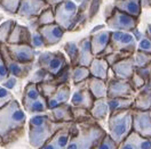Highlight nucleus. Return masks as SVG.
Listing matches in <instances>:
<instances>
[{"label":"nucleus","instance_id":"34","mask_svg":"<svg viewBox=\"0 0 151 149\" xmlns=\"http://www.w3.org/2000/svg\"><path fill=\"white\" fill-rule=\"evenodd\" d=\"M15 23L16 22L14 19H8L0 24V45H7Z\"/></svg>","mask_w":151,"mask_h":149},{"label":"nucleus","instance_id":"30","mask_svg":"<svg viewBox=\"0 0 151 149\" xmlns=\"http://www.w3.org/2000/svg\"><path fill=\"white\" fill-rule=\"evenodd\" d=\"M134 98H108L110 113H117L125 109H132Z\"/></svg>","mask_w":151,"mask_h":149},{"label":"nucleus","instance_id":"9","mask_svg":"<svg viewBox=\"0 0 151 149\" xmlns=\"http://www.w3.org/2000/svg\"><path fill=\"white\" fill-rule=\"evenodd\" d=\"M110 46L113 51L119 53H127L134 55L137 50V41L131 32H123V31H111L110 37Z\"/></svg>","mask_w":151,"mask_h":149},{"label":"nucleus","instance_id":"5","mask_svg":"<svg viewBox=\"0 0 151 149\" xmlns=\"http://www.w3.org/2000/svg\"><path fill=\"white\" fill-rule=\"evenodd\" d=\"M22 106L24 112L30 113L32 115L48 112L47 99L41 94L37 83H27L22 96Z\"/></svg>","mask_w":151,"mask_h":149},{"label":"nucleus","instance_id":"52","mask_svg":"<svg viewBox=\"0 0 151 149\" xmlns=\"http://www.w3.org/2000/svg\"><path fill=\"white\" fill-rule=\"evenodd\" d=\"M147 37H149L151 39V23L147 25V28H145V33H144Z\"/></svg>","mask_w":151,"mask_h":149},{"label":"nucleus","instance_id":"46","mask_svg":"<svg viewBox=\"0 0 151 149\" xmlns=\"http://www.w3.org/2000/svg\"><path fill=\"white\" fill-rule=\"evenodd\" d=\"M103 0H91L89 7H88V21H92L96 16V14L99 13L100 6L102 4Z\"/></svg>","mask_w":151,"mask_h":149},{"label":"nucleus","instance_id":"39","mask_svg":"<svg viewBox=\"0 0 151 149\" xmlns=\"http://www.w3.org/2000/svg\"><path fill=\"white\" fill-rule=\"evenodd\" d=\"M53 80H54V76H52L48 72H46L42 68H38L37 71L33 73V75L31 76L29 82L39 84L42 83V82H47V81H53Z\"/></svg>","mask_w":151,"mask_h":149},{"label":"nucleus","instance_id":"29","mask_svg":"<svg viewBox=\"0 0 151 149\" xmlns=\"http://www.w3.org/2000/svg\"><path fill=\"white\" fill-rule=\"evenodd\" d=\"M91 115L96 122L104 121L106 118H109L110 116V108H109V104H108V98L103 99H95L93 107L91 108Z\"/></svg>","mask_w":151,"mask_h":149},{"label":"nucleus","instance_id":"43","mask_svg":"<svg viewBox=\"0 0 151 149\" xmlns=\"http://www.w3.org/2000/svg\"><path fill=\"white\" fill-rule=\"evenodd\" d=\"M13 99H15L14 96H13V93L10 92L8 89H6L2 85H0V108H2L4 106H6Z\"/></svg>","mask_w":151,"mask_h":149},{"label":"nucleus","instance_id":"16","mask_svg":"<svg viewBox=\"0 0 151 149\" xmlns=\"http://www.w3.org/2000/svg\"><path fill=\"white\" fill-rule=\"evenodd\" d=\"M133 131L141 137L151 139V111L133 109Z\"/></svg>","mask_w":151,"mask_h":149},{"label":"nucleus","instance_id":"42","mask_svg":"<svg viewBox=\"0 0 151 149\" xmlns=\"http://www.w3.org/2000/svg\"><path fill=\"white\" fill-rule=\"evenodd\" d=\"M129 83H131L133 89L137 92V91H139V90H141L142 88L148 83V82H147L142 76H140V75L137 74L136 72H134V74L132 75V77L129 79Z\"/></svg>","mask_w":151,"mask_h":149},{"label":"nucleus","instance_id":"2","mask_svg":"<svg viewBox=\"0 0 151 149\" xmlns=\"http://www.w3.org/2000/svg\"><path fill=\"white\" fill-rule=\"evenodd\" d=\"M66 123H58L54 121L48 113L32 115L28 122L29 143L33 149H41V147L50 139Z\"/></svg>","mask_w":151,"mask_h":149},{"label":"nucleus","instance_id":"28","mask_svg":"<svg viewBox=\"0 0 151 149\" xmlns=\"http://www.w3.org/2000/svg\"><path fill=\"white\" fill-rule=\"evenodd\" d=\"M49 116L58 123H71L73 122V115H72V106L70 104L61 105L56 108H53L48 111Z\"/></svg>","mask_w":151,"mask_h":149},{"label":"nucleus","instance_id":"48","mask_svg":"<svg viewBox=\"0 0 151 149\" xmlns=\"http://www.w3.org/2000/svg\"><path fill=\"white\" fill-rule=\"evenodd\" d=\"M16 82H17V79L16 77H14V76H8L2 83L1 85L4 87V88H6V89H8V90H12V89H14L15 88V85H16Z\"/></svg>","mask_w":151,"mask_h":149},{"label":"nucleus","instance_id":"53","mask_svg":"<svg viewBox=\"0 0 151 149\" xmlns=\"http://www.w3.org/2000/svg\"><path fill=\"white\" fill-rule=\"evenodd\" d=\"M143 7H150L151 8V0H142V8Z\"/></svg>","mask_w":151,"mask_h":149},{"label":"nucleus","instance_id":"21","mask_svg":"<svg viewBox=\"0 0 151 149\" xmlns=\"http://www.w3.org/2000/svg\"><path fill=\"white\" fill-rule=\"evenodd\" d=\"M132 109L135 111H142L147 112L151 111V84L147 83L141 90H139L135 97H134V103H133Z\"/></svg>","mask_w":151,"mask_h":149},{"label":"nucleus","instance_id":"38","mask_svg":"<svg viewBox=\"0 0 151 149\" xmlns=\"http://www.w3.org/2000/svg\"><path fill=\"white\" fill-rule=\"evenodd\" d=\"M21 0H0V8L10 15H16L19 11Z\"/></svg>","mask_w":151,"mask_h":149},{"label":"nucleus","instance_id":"22","mask_svg":"<svg viewBox=\"0 0 151 149\" xmlns=\"http://www.w3.org/2000/svg\"><path fill=\"white\" fill-rule=\"evenodd\" d=\"M31 35H32V33L30 32L28 26L15 23L7 43L8 45H30L31 46Z\"/></svg>","mask_w":151,"mask_h":149},{"label":"nucleus","instance_id":"57","mask_svg":"<svg viewBox=\"0 0 151 149\" xmlns=\"http://www.w3.org/2000/svg\"><path fill=\"white\" fill-rule=\"evenodd\" d=\"M0 147H2V145H1V141H0Z\"/></svg>","mask_w":151,"mask_h":149},{"label":"nucleus","instance_id":"4","mask_svg":"<svg viewBox=\"0 0 151 149\" xmlns=\"http://www.w3.org/2000/svg\"><path fill=\"white\" fill-rule=\"evenodd\" d=\"M133 131V109L110 114L108 118V134L120 145Z\"/></svg>","mask_w":151,"mask_h":149},{"label":"nucleus","instance_id":"44","mask_svg":"<svg viewBox=\"0 0 151 149\" xmlns=\"http://www.w3.org/2000/svg\"><path fill=\"white\" fill-rule=\"evenodd\" d=\"M31 47L33 49H41V48L46 47L44 39L40 35V33L38 32V28L33 31V33L31 35Z\"/></svg>","mask_w":151,"mask_h":149},{"label":"nucleus","instance_id":"47","mask_svg":"<svg viewBox=\"0 0 151 149\" xmlns=\"http://www.w3.org/2000/svg\"><path fill=\"white\" fill-rule=\"evenodd\" d=\"M8 76H9V73H8V71H7V67H6L5 60H4V58H2L1 50H0V83H2Z\"/></svg>","mask_w":151,"mask_h":149},{"label":"nucleus","instance_id":"10","mask_svg":"<svg viewBox=\"0 0 151 149\" xmlns=\"http://www.w3.org/2000/svg\"><path fill=\"white\" fill-rule=\"evenodd\" d=\"M0 50L10 76H14L16 79H24L30 74V72L33 68V64H21L19 62L14 60L10 57L6 45H0Z\"/></svg>","mask_w":151,"mask_h":149},{"label":"nucleus","instance_id":"24","mask_svg":"<svg viewBox=\"0 0 151 149\" xmlns=\"http://www.w3.org/2000/svg\"><path fill=\"white\" fill-rule=\"evenodd\" d=\"M119 149H151V139L141 137L132 131L131 134L119 145Z\"/></svg>","mask_w":151,"mask_h":149},{"label":"nucleus","instance_id":"51","mask_svg":"<svg viewBox=\"0 0 151 149\" xmlns=\"http://www.w3.org/2000/svg\"><path fill=\"white\" fill-rule=\"evenodd\" d=\"M105 28V25L103 24H101V25H97V26H95L93 30H92V32H91V34H94V33H97V32H100V31H102L103 28Z\"/></svg>","mask_w":151,"mask_h":149},{"label":"nucleus","instance_id":"3","mask_svg":"<svg viewBox=\"0 0 151 149\" xmlns=\"http://www.w3.org/2000/svg\"><path fill=\"white\" fill-rule=\"evenodd\" d=\"M108 134L95 120L75 123L68 149H93Z\"/></svg>","mask_w":151,"mask_h":149},{"label":"nucleus","instance_id":"26","mask_svg":"<svg viewBox=\"0 0 151 149\" xmlns=\"http://www.w3.org/2000/svg\"><path fill=\"white\" fill-rule=\"evenodd\" d=\"M78 46H79V56H78V60H77V65L89 67L91 63L94 59L92 46H91V37H86L81 39L80 42L78 43Z\"/></svg>","mask_w":151,"mask_h":149},{"label":"nucleus","instance_id":"50","mask_svg":"<svg viewBox=\"0 0 151 149\" xmlns=\"http://www.w3.org/2000/svg\"><path fill=\"white\" fill-rule=\"evenodd\" d=\"M45 1L47 2L49 7H52V8H55V7H56V6H58L60 4H62L64 0H45Z\"/></svg>","mask_w":151,"mask_h":149},{"label":"nucleus","instance_id":"15","mask_svg":"<svg viewBox=\"0 0 151 149\" xmlns=\"http://www.w3.org/2000/svg\"><path fill=\"white\" fill-rule=\"evenodd\" d=\"M10 57L21 64H33L36 59V49L30 45H6Z\"/></svg>","mask_w":151,"mask_h":149},{"label":"nucleus","instance_id":"27","mask_svg":"<svg viewBox=\"0 0 151 149\" xmlns=\"http://www.w3.org/2000/svg\"><path fill=\"white\" fill-rule=\"evenodd\" d=\"M87 89L91 91L95 99L108 98V81L91 76L87 80Z\"/></svg>","mask_w":151,"mask_h":149},{"label":"nucleus","instance_id":"31","mask_svg":"<svg viewBox=\"0 0 151 149\" xmlns=\"http://www.w3.org/2000/svg\"><path fill=\"white\" fill-rule=\"evenodd\" d=\"M89 77H91L89 67L79 65L73 66V67L71 66V81L75 85L84 83Z\"/></svg>","mask_w":151,"mask_h":149},{"label":"nucleus","instance_id":"33","mask_svg":"<svg viewBox=\"0 0 151 149\" xmlns=\"http://www.w3.org/2000/svg\"><path fill=\"white\" fill-rule=\"evenodd\" d=\"M36 23H37L38 28L40 26H45V25H50L55 23V13H54V8L49 7L46 10H44L39 17L36 18Z\"/></svg>","mask_w":151,"mask_h":149},{"label":"nucleus","instance_id":"35","mask_svg":"<svg viewBox=\"0 0 151 149\" xmlns=\"http://www.w3.org/2000/svg\"><path fill=\"white\" fill-rule=\"evenodd\" d=\"M72 115H73V122L75 123H83V122L94 120L91 115V112L85 108H79L72 106Z\"/></svg>","mask_w":151,"mask_h":149},{"label":"nucleus","instance_id":"17","mask_svg":"<svg viewBox=\"0 0 151 149\" xmlns=\"http://www.w3.org/2000/svg\"><path fill=\"white\" fill-rule=\"evenodd\" d=\"M38 32L42 37L46 47H52L57 45L65 34V30L62 28L58 24L54 23L50 25H45L38 28Z\"/></svg>","mask_w":151,"mask_h":149},{"label":"nucleus","instance_id":"6","mask_svg":"<svg viewBox=\"0 0 151 149\" xmlns=\"http://www.w3.org/2000/svg\"><path fill=\"white\" fill-rule=\"evenodd\" d=\"M55 23L68 31H76L79 18V7L72 0H64L54 8Z\"/></svg>","mask_w":151,"mask_h":149},{"label":"nucleus","instance_id":"37","mask_svg":"<svg viewBox=\"0 0 151 149\" xmlns=\"http://www.w3.org/2000/svg\"><path fill=\"white\" fill-rule=\"evenodd\" d=\"M134 58V64L136 68H142V67H147L151 64V55L142 53V51H135V54L133 55Z\"/></svg>","mask_w":151,"mask_h":149},{"label":"nucleus","instance_id":"49","mask_svg":"<svg viewBox=\"0 0 151 149\" xmlns=\"http://www.w3.org/2000/svg\"><path fill=\"white\" fill-rule=\"evenodd\" d=\"M131 33H132L133 35H134V38H135V40H136L137 42H139V41L141 40L142 38L144 37V34H143L142 32H140V31H139V28H135V30H133V31L131 32Z\"/></svg>","mask_w":151,"mask_h":149},{"label":"nucleus","instance_id":"23","mask_svg":"<svg viewBox=\"0 0 151 149\" xmlns=\"http://www.w3.org/2000/svg\"><path fill=\"white\" fill-rule=\"evenodd\" d=\"M113 7L129 16L140 18L142 11V0H114Z\"/></svg>","mask_w":151,"mask_h":149},{"label":"nucleus","instance_id":"32","mask_svg":"<svg viewBox=\"0 0 151 149\" xmlns=\"http://www.w3.org/2000/svg\"><path fill=\"white\" fill-rule=\"evenodd\" d=\"M64 53L66 54V56L70 60V65L76 66L77 65V60H78V56H79V46L78 43L75 41L71 42H66L65 45L63 46Z\"/></svg>","mask_w":151,"mask_h":149},{"label":"nucleus","instance_id":"55","mask_svg":"<svg viewBox=\"0 0 151 149\" xmlns=\"http://www.w3.org/2000/svg\"><path fill=\"white\" fill-rule=\"evenodd\" d=\"M1 21H2V16H1V15H0V22H1Z\"/></svg>","mask_w":151,"mask_h":149},{"label":"nucleus","instance_id":"19","mask_svg":"<svg viewBox=\"0 0 151 149\" xmlns=\"http://www.w3.org/2000/svg\"><path fill=\"white\" fill-rule=\"evenodd\" d=\"M71 99V88L69 84H58L56 91L47 99L48 111L56 108L61 105L69 104Z\"/></svg>","mask_w":151,"mask_h":149},{"label":"nucleus","instance_id":"7","mask_svg":"<svg viewBox=\"0 0 151 149\" xmlns=\"http://www.w3.org/2000/svg\"><path fill=\"white\" fill-rule=\"evenodd\" d=\"M38 67L45 70L54 79L60 74L66 66L70 65L68 63L65 55L62 51H45L41 53L38 57Z\"/></svg>","mask_w":151,"mask_h":149},{"label":"nucleus","instance_id":"1","mask_svg":"<svg viewBox=\"0 0 151 149\" xmlns=\"http://www.w3.org/2000/svg\"><path fill=\"white\" fill-rule=\"evenodd\" d=\"M27 114L16 99L0 108V141L4 148L10 147L25 133Z\"/></svg>","mask_w":151,"mask_h":149},{"label":"nucleus","instance_id":"54","mask_svg":"<svg viewBox=\"0 0 151 149\" xmlns=\"http://www.w3.org/2000/svg\"><path fill=\"white\" fill-rule=\"evenodd\" d=\"M73 2L76 4H79V5H83V4H86V2H88V1H91V0H72Z\"/></svg>","mask_w":151,"mask_h":149},{"label":"nucleus","instance_id":"45","mask_svg":"<svg viewBox=\"0 0 151 149\" xmlns=\"http://www.w3.org/2000/svg\"><path fill=\"white\" fill-rule=\"evenodd\" d=\"M137 51L151 55V39L144 34V37L137 42Z\"/></svg>","mask_w":151,"mask_h":149},{"label":"nucleus","instance_id":"8","mask_svg":"<svg viewBox=\"0 0 151 149\" xmlns=\"http://www.w3.org/2000/svg\"><path fill=\"white\" fill-rule=\"evenodd\" d=\"M140 18L129 16L120 10L113 8L112 13L109 17L105 18V25L112 28L113 31H123V32H132L137 28Z\"/></svg>","mask_w":151,"mask_h":149},{"label":"nucleus","instance_id":"41","mask_svg":"<svg viewBox=\"0 0 151 149\" xmlns=\"http://www.w3.org/2000/svg\"><path fill=\"white\" fill-rule=\"evenodd\" d=\"M129 56H133L131 54H127V53H119V51H113L112 54H110V55H108V56H105V60L108 62V64L110 66V68H111V66H113L116 63H118V62H120L122 59H125V58H127V57Z\"/></svg>","mask_w":151,"mask_h":149},{"label":"nucleus","instance_id":"40","mask_svg":"<svg viewBox=\"0 0 151 149\" xmlns=\"http://www.w3.org/2000/svg\"><path fill=\"white\" fill-rule=\"evenodd\" d=\"M93 149H119V145L116 143L109 134H106Z\"/></svg>","mask_w":151,"mask_h":149},{"label":"nucleus","instance_id":"56","mask_svg":"<svg viewBox=\"0 0 151 149\" xmlns=\"http://www.w3.org/2000/svg\"><path fill=\"white\" fill-rule=\"evenodd\" d=\"M149 83H150V84H151V76H150V81H149Z\"/></svg>","mask_w":151,"mask_h":149},{"label":"nucleus","instance_id":"14","mask_svg":"<svg viewBox=\"0 0 151 149\" xmlns=\"http://www.w3.org/2000/svg\"><path fill=\"white\" fill-rule=\"evenodd\" d=\"M86 82L76 85L77 89L75 90V92L71 94L70 105L73 106V107L85 108V109L91 111V108L93 107V104L95 101V98L93 97V94L91 93V91L87 89Z\"/></svg>","mask_w":151,"mask_h":149},{"label":"nucleus","instance_id":"36","mask_svg":"<svg viewBox=\"0 0 151 149\" xmlns=\"http://www.w3.org/2000/svg\"><path fill=\"white\" fill-rule=\"evenodd\" d=\"M57 87H58V83H57L55 80L53 81H47V82H42V83H39L38 84V88L40 90L41 94L48 99L53 93L56 91Z\"/></svg>","mask_w":151,"mask_h":149},{"label":"nucleus","instance_id":"25","mask_svg":"<svg viewBox=\"0 0 151 149\" xmlns=\"http://www.w3.org/2000/svg\"><path fill=\"white\" fill-rule=\"evenodd\" d=\"M110 70L111 68L108 64V62L105 60V58H102V57H94L93 62L89 65L91 76L101 79L104 81H108L110 79V76H109Z\"/></svg>","mask_w":151,"mask_h":149},{"label":"nucleus","instance_id":"18","mask_svg":"<svg viewBox=\"0 0 151 149\" xmlns=\"http://www.w3.org/2000/svg\"><path fill=\"white\" fill-rule=\"evenodd\" d=\"M135 70H136V67L134 64L133 56L122 59L120 62H118L113 66H111V71H112L114 77L122 79V80H127V81H129V79L134 74Z\"/></svg>","mask_w":151,"mask_h":149},{"label":"nucleus","instance_id":"12","mask_svg":"<svg viewBox=\"0 0 151 149\" xmlns=\"http://www.w3.org/2000/svg\"><path fill=\"white\" fill-rule=\"evenodd\" d=\"M47 8H49V6L45 0H21V5L16 15L22 18L32 21L38 18L39 15Z\"/></svg>","mask_w":151,"mask_h":149},{"label":"nucleus","instance_id":"11","mask_svg":"<svg viewBox=\"0 0 151 149\" xmlns=\"http://www.w3.org/2000/svg\"><path fill=\"white\" fill-rule=\"evenodd\" d=\"M136 91L132 88L129 81L117 77L108 80V98H134Z\"/></svg>","mask_w":151,"mask_h":149},{"label":"nucleus","instance_id":"20","mask_svg":"<svg viewBox=\"0 0 151 149\" xmlns=\"http://www.w3.org/2000/svg\"><path fill=\"white\" fill-rule=\"evenodd\" d=\"M91 46L94 57H100L101 54L110 45L111 31H100L97 33L91 34Z\"/></svg>","mask_w":151,"mask_h":149},{"label":"nucleus","instance_id":"13","mask_svg":"<svg viewBox=\"0 0 151 149\" xmlns=\"http://www.w3.org/2000/svg\"><path fill=\"white\" fill-rule=\"evenodd\" d=\"M75 122L66 123L41 147V149H68Z\"/></svg>","mask_w":151,"mask_h":149}]
</instances>
